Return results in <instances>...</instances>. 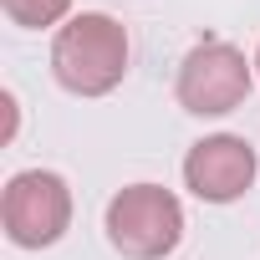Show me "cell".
Masks as SVG:
<instances>
[{"label":"cell","mask_w":260,"mask_h":260,"mask_svg":"<svg viewBox=\"0 0 260 260\" xmlns=\"http://www.w3.org/2000/svg\"><path fill=\"white\" fill-rule=\"evenodd\" d=\"M51 72L77 97H107L127 77V31L102 11L72 16L51 41Z\"/></svg>","instance_id":"6da1fadb"},{"label":"cell","mask_w":260,"mask_h":260,"mask_svg":"<svg viewBox=\"0 0 260 260\" xmlns=\"http://www.w3.org/2000/svg\"><path fill=\"white\" fill-rule=\"evenodd\" d=\"M107 240L127 260H164L184 240V204L164 184H127L107 204Z\"/></svg>","instance_id":"7a4b0ae2"},{"label":"cell","mask_w":260,"mask_h":260,"mask_svg":"<svg viewBox=\"0 0 260 260\" xmlns=\"http://www.w3.org/2000/svg\"><path fill=\"white\" fill-rule=\"evenodd\" d=\"M0 219H6V235L21 250H46L67 235L72 224V189L61 174L46 169H26L6 184L0 194Z\"/></svg>","instance_id":"3957f363"},{"label":"cell","mask_w":260,"mask_h":260,"mask_svg":"<svg viewBox=\"0 0 260 260\" xmlns=\"http://www.w3.org/2000/svg\"><path fill=\"white\" fill-rule=\"evenodd\" d=\"M179 107L194 117H224L250 97V67L245 51L230 41H199L179 67Z\"/></svg>","instance_id":"277c9868"},{"label":"cell","mask_w":260,"mask_h":260,"mask_svg":"<svg viewBox=\"0 0 260 260\" xmlns=\"http://www.w3.org/2000/svg\"><path fill=\"white\" fill-rule=\"evenodd\" d=\"M184 184L204 199V204H230L255 184V148L235 133H214L199 138L184 158Z\"/></svg>","instance_id":"5b68a950"},{"label":"cell","mask_w":260,"mask_h":260,"mask_svg":"<svg viewBox=\"0 0 260 260\" xmlns=\"http://www.w3.org/2000/svg\"><path fill=\"white\" fill-rule=\"evenodd\" d=\"M6 6V16L26 31H41V26H56L67 11H72V0H0Z\"/></svg>","instance_id":"8992f818"},{"label":"cell","mask_w":260,"mask_h":260,"mask_svg":"<svg viewBox=\"0 0 260 260\" xmlns=\"http://www.w3.org/2000/svg\"><path fill=\"white\" fill-rule=\"evenodd\" d=\"M255 72H260V51H255Z\"/></svg>","instance_id":"52a82bcc"}]
</instances>
